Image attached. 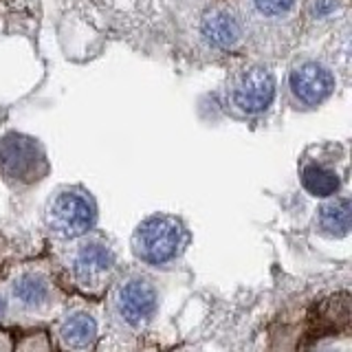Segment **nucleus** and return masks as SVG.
<instances>
[{"mask_svg": "<svg viewBox=\"0 0 352 352\" xmlns=\"http://www.w3.org/2000/svg\"><path fill=\"white\" fill-rule=\"evenodd\" d=\"M185 229L170 216H152L141 223L135 234V253L148 264L174 260L185 247Z\"/></svg>", "mask_w": 352, "mask_h": 352, "instance_id": "nucleus-1", "label": "nucleus"}, {"mask_svg": "<svg viewBox=\"0 0 352 352\" xmlns=\"http://www.w3.org/2000/svg\"><path fill=\"white\" fill-rule=\"evenodd\" d=\"M95 223V205L84 192L69 190L55 196L49 209V227L60 238H77Z\"/></svg>", "mask_w": 352, "mask_h": 352, "instance_id": "nucleus-2", "label": "nucleus"}, {"mask_svg": "<svg viewBox=\"0 0 352 352\" xmlns=\"http://www.w3.org/2000/svg\"><path fill=\"white\" fill-rule=\"evenodd\" d=\"M0 165L11 179L31 181L40 176L38 170L44 168V159L36 141L22 135H9L0 141Z\"/></svg>", "mask_w": 352, "mask_h": 352, "instance_id": "nucleus-3", "label": "nucleus"}, {"mask_svg": "<svg viewBox=\"0 0 352 352\" xmlns=\"http://www.w3.org/2000/svg\"><path fill=\"white\" fill-rule=\"evenodd\" d=\"M291 93L306 106L326 102L335 91V75L317 62H304L295 66L289 75Z\"/></svg>", "mask_w": 352, "mask_h": 352, "instance_id": "nucleus-4", "label": "nucleus"}, {"mask_svg": "<svg viewBox=\"0 0 352 352\" xmlns=\"http://www.w3.org/2000/svg\"><path fill=\"white\" fill-rule=\"evenodd\" d=\"M275 97V77L264 66H253L242 73L234 88V102L245 113H264Z\"/></svg>", "mask_w": 352, "mask_h": 352, "instance_id": "nucleus-5", "label": "nucleus"}, {"mask_svg": "<svg viewBox=\"0 0 352 352\" xmlns=\"http://www.w3.org/2000/svg\"><path fill=\"white\" fill-rule=\"evenodd\" d=\"M117 308L128 324L139 326L157 311V291L146 280H130L119 289Z\"/></svg>", "mask_w": 352, "mask_h": 352, "instance_id": "nucleus-6", "label": "nucleus"}, {"mask_svg": "<svg viewBox=\"0 0 352 352\" xmlns=\"http://www.w3.org/2000/svg\"><path fill=\"white\" fill-rule=\"evenodd\" d=\"M115 264V256L108 247L91 242L84 245L75 256V275L84 286H95L110 273Z\"/></svg>", "mask_w": 352, "mask_h": 352, "instance_id": "nucleus-7", "label": "nucleus"}, {"mask_svg": "<svg viewBox=\"0 0 352 352\" xmlns=\"http://www.w3.org/2000/svg\"><path fill=\"white\" fill-rule=\"evenodd\" d=\"M201 33L212 47L229 49L240 40V25L227 11H209L201 22Z\"/></svg>", "mask_w": 352, "mask_h": 352, "instance_id": "nucleus-8", "label": "nucleus"}, {"mask_svg": "<svg viewBox=\"0 0 352 352\" xmlns=\"http://www.w3.org/2000/svg\"><path fill=\"white\" fill-rule=\"evenodd\" d=\"M95 337H97V324H95V319L86 313H77L69 317L60 330L62 344L69 350H86L95 341Z\"/></svg>", "mask_w": 352, "mask_h": 352, "instance_id": "nucleus-9", "label": "nucleus"}, {"mask_svg": "<svg viewBox=\"0 0 352 352\" xmlns=\"http://www.w3.org/2000/svg\"><path fill=\"white\" fill-rule=\"evenodd\" d=\"M350 201L341 198V201H333L326 203L322 209H319V227L322 231H326L328 236H346L350 231Z\"/></svg>", "mask_w": 352, "mask_h": 352, "instance_id": "nucleus-10", "label": "nucleus"}, {"mask_svg": "<svg viewBox=\"0 0 352 352\" xmlns=\"http://www.w3.org/2000/svg\"><path fill=\"white\" fill-rule=\"evenodd\" d=\"M302 185L306 187L308 194L326 198V196L337 194L341 181L335 172H330L326 168H319V165H306V168L302 170Z\"/></svg>", "mask_w": 352, "mask_h": 352, "instance_id": "nucleus-11", "label": "nucleus"}, {"mask_svg": "<svg viewBox=\"0 0 352 352\" xmlns=\"http://www.w3.org/2000/svg\"><path fill=\"white\" fill-rule=\"evenodd\" d=\"M14 293L16 297L27 306H38L47 300L49 295V289H47V282L38 275H25V278H20L14 286Z\"/></svg>", "mask_w": 352, "mask_h": 352, "instance_id": "nucleus-12", "label": "nucleus"}, {"mask_svg": "<svg viewBox=\"0 0 352 352\" xmlns=\"http://www.w3.org/2000/svg\"><path fill=\"white\" fill-rule=\"evenodd\" d=\"M253 5L260 11L262 16H282V14H289L293 9L295 0H253Z\"/></svg>", "mask_w": 352, "mask_h": 352, "instance_id": "nucleus-13", "label": "nucleus"}, {"mask_svg": "<svg viewBox=\"0 0 352 352\" xmlns=\"http://www.w3.org/2000/svg\"><path fill=\"white\" fill-rule=\"evenodd\" d=\"M335 7H337V0H319V3H315V7H313V14L328 16L330 11H335Z\"/></svg>", "mask_w": 352, "mask_h": 352, "instance_id": "nucleus-14", "label": "nucleus"}, {"mask_svg": "<svg viewBox=\"0 0 352 352\" xmlns=\"http://www.w3.org/2000/svg\"><path fill=\"white\" fill-rule=\"evenodd\" d=\"M3 315H5V300L0 297V317H3Z\"/></svg>", "mask_w": 352, "mask_h": 352, "instance_id": "nucleus-15", "label": "nucleus"}, {"mask_svg": "<svg viewBox=\"0 0 352 352\" xmlns=\"http://www.w3.org/2000/svg\"><path fill=\"white\" fill-rule=\"evenodd\" d=\"M324 352H337V350H324Z\"/></svg>", "mask_w": 352, "mask_h": 352, "instance_id": "nucleus-16", "label": "nucleus"}]
</instances>
